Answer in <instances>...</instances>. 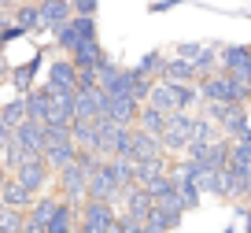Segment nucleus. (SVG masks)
Returning a JSON list of instances; mask_svg holds the SVG:
<instances>
[{
    "label": "nucleus",
    "instance_id": "nucleus-1",
    "mask_svg": "<svg viewBox=\"0 0 251 233\" xmlns=\"http://www.w3.org/2000/svg\"><path fill=\"white\" fill-rule=\"evenodd\" d=\"M196 118L192 111H174L170 122H166V130L159 133V141H163V148L170 155H185L188 145H192V130H196Z\"/></svg>",
    "mask_w": 251,
    "mask_h": 233
},
{
    "label": "nucleus",
    "instance_id": "nucleus-2",
    "mask_svg": "<svg viewBox=\"0 0 251 233\" xmlns=\"http://www.w3.org/2000/svg\"><path fill=\"white\" fill-rule=\"evenodd\" d=\"M55 189H59V196L71 200L74 207H85V200H89V171L74 159L71 167L55 171Z\"/></svg>",
    "mask_w": 251,
    "mask_h": 233
},
{
    "label": "nucleus",
    "instance_id": "nucleus-3",
    "mask_svg": "<svg viewBox=\"0 0 251 233\" xmlns=\"http://www.w3.org/2000/svg\"><path fill=\"white\" fill-rule=\"evenodd\" d=\"M52 37H55V48H59L63 56H71L85 37H96V15H74V19H67L63 26H55V30H52Z\"/></svg>",
    "mask_w": 251,
    "mask_h": 233
},
{
    "label": "nucleus",
    "instance_id": "nucleus-4",
    "mask_svg": "<svg viewBox=\"0 0 251 233\" xmlns=\"http://www.w3.org/2000/svg\"><path fill=\"white\" fill-rule=\"evenodd\" d=\"M203 115L214 118V122L222 126V133H226V137H236V133L251 122V108H248V104H222V100H211V104H203Z\"/></svg>",
    "mask_w": 251,
    "mask_h": 233
},
{
    "label": "nucleus",
    "instance_id": "nucleus-5",
    "mask_svg": "<svg viewBox=\"0 0 251 233\" xmlns=\"http://www.w3.org/2000/svg\"><path fill=\"white\" fill-rule=\"evenodd\" d=\"M15 178L23 181L26 189H33V193H45V189L52 185L55 171H52V163H48L45 155H37V152H26V159H23V163H19Z\"/></svg>",
    "mask_w": 251,
    "mask_h": 233
},
{
    "label": "nucleus",
    "instance_id": "nucleus-6",
    "mask_svg": "<svg viewBox=\"0 0 251 233\" xmlns=\"http://www.w3.org/2000/svg\"><path fill=\"white\" fill-rule=\"evenodd\" d=\"M45 82L52 89H59V93H71V96H78V89H81V82H78V63L71 59V56H59V59H52L48 63V70H45Z\"/></svg>",
    "mask_w": 251,
    "mask_h": 233
},
{
    "label": "nucleus",
    "instance_id": "nucleus-7",
    "mask_svg": "<svg viewBox=\"0 0 251 233\" xmlns=\"http://www.w3.org/2000/svg\"><path fill=\"white\" fill-rule=\"evenodd\" d=\"M118 211L111 200H85V215H81V226L89 233H115Z\"/></svg>",
    "mask_w": 251,
    "mask_h": 233
},
{
    "label": "nucleus",
    "instance_id": "nucleus-8",
    "mask_svg": "<svg viewBox=\"0 0 251 233\" xmlns=\"http://www.w3.org/2000/svg\"><path fill=\"white\" fill-rule=\"evenodd\" d=\"M33 200H37V193L33 189H26L23 181L15 178V174H4V181H0V207H19V211H30Z\"/></svg>",
    "mask_w": 251,
    "mask_h": 233
},
{
    "label": "nucleus",
    "instance_id": "nucleus-9",
    "mask_svg": "<svg viewBox=\"0 0 251 233\" xmlns=\"http://www.w3.org/2000/svg\"><path fill=\"white\" fill-rule=\"evenodd\" d=\"M141 108H144V104L137 100V96H118V93L103 96V115H111L115 122H126V126H137Z\"/></svg>",
    "mask_w": 251,
    "mask_h": 233
},
{
    "label": "nucleus",
    "instance_id": "nucleus-10",
    "mask_svg": "<svg viewBox=\"0 0 251 233\" xmlns=\"http://www.w3.org/2000/svg\"><path fill=\"white\" fill-rule=\"evenodd\" d=\"M126 196V189H122V181L115 178V174L107 171V159H103V167L89 178V200H122Z\"/></svg>",
    "mask_w": 251,
    "mask_h": 233
},
{
    "label": "nucleus",
    "instance_id": "nucleus-11",
    "mask_svg": "<svg viewBox=\"0 0 251 233\" xmlns=\"http://www.w3.org/2000/svg\"><path fill=\"white\" fill-rule=\"evenodd\" d=\"M218 70L248 82L251 78V45H222V67Z\"/></svg>",
    "mask_w": 251,
    "mask_h": 233
},
{
    "label": "nucleus",
    "instance_id": "nucleus-12",
    "mask_svg": "<svg viewBox=\"0 0 251 233\" xmlns=\"http://www.w3.org/2000/svg\"><path fill=\"white\" fill-rule=\"evenodd\" d=\"M0 19H15L19 26H26L30 37L45 30V19H41V4L37 0H26V4H19V8H11V11H0Z\"/></svg>",
    "mask_w": 251,
    "mask_h": 233
},
{
    "label": "nucleus",
    "instance_id": "nucleus-13",
    "mask_svg": "<svg viewBox=\"0 0 251 233\" xmlns=\"http://www.w3.org/2000/svg\"><path fill=\"white\" fill-rule=\"evenodd\" d=\"M103 96H107V89H103V86L78 89V96H74L78 118H103Z\"/></svg>",
    "mask_w": 251,
    "mask_h": 233
},
{
    "label": "nucleus",
    "instance_id": "nucleus-14",
    "mask_svg": "<svg viewBox=\"0 0 251 233\" xmlns=\"http://www.w3.org/2000/svg\"><path fill=\"white\" fill-rule=\"evenodd\" d=\"M159 82H200V70H196V63H192V59H185V56L174 52L170 59H166Z\"/></svg>",
    "mask_w": 251,
    "mask_h": 233
},
{
    "label": "nucleus",
    "instance_id": "nucleus-15",
    "mask_svg": "<svg viewBox=\"0 0 251 233\" xmlns=\"http://www.w3.org/2000/svg\"><path fill=\"white\" fill-rule=\"evenodd\" d=\"M37 4H41V19H45V30H55V26H63L67 19L78 15L71 0H37Z\"/></svg>",
    "mask_w": 251,
    "mask_h": 233
},
{
    "label": "nucleus",
    "instance_id": "nucleus-16",
    "mask_svg": "<svg viewBox=\"0 0 251 233\" xmlns=\"http://www.w3.org/2000/svg\"><path fill=\"white\" fill-rule=\"evenodd\" d=\"M122 207L126 211H133V215H148V211L151 207H155V196H151V189L148 185H133V189H129V193H126L122 196Z\"/></svg>",
    "mask_w": 251,
    "mask_h": 233
},
{
    "label": "nucleus",
    "instance_id": "nucleus-17",
    "mask_svg": "<svg viewBox=\"0 0 251 233\" xmlns=\"http://www.w3.org/2000/svg\"><path fill=\"white\" fill-rule=\"evenodd\" d=\"M30 118V108H26V93L15 96V100H8L4 108H0V126H11V130H19V126Z\"/></svg>",
    "mask_w": 251,
    "mask_h": 233
},
{
    "label": "nucleus",
    "instance_id": "nucleus-18",
    "mask_svg": "<svg viewBox=\"0 0 251 233\" xmlns=\"http://www.w3.org/2000/svg\"><path fill=\"white\" fill-rule=\"evenodd\" d=\"M137 122H141L144 130H151V133H163V130H166V122H170V111L155 108V104H144V108H141V118H137Z\"/></svg>",
    "mask_w": 251,
    "mask_h": 233
},
{
    "label": "nucleus",
    "instance_id": "nucleus-19",
    "mask_svg": "<svg viewBox=\"0 0 251 233\" xmlns=\"http://www.w3.org/2000/svg\"><path fill=\"white\" fill-rule=\"evenodd\" d=\"M26 218H30V211L0 207V233H23L26 230Z\"/></svg>",
    "mask_w": 251,
    "mask_h": 233
},
{
    "label": "nucleus",
    "instance_id": "nucleus-20",
    "mask_svg": "<svg viewBox=\"0 0 251 233\" xmlns=\"http://www.w3.org/2000/svg\"><path fill=\"white\" fill-rule=\"evenodd\" d=\"M166 59H170V56H166V52H159V48H151V52H144V56H141V63H137V70H141V74H148V78H159V74H163V67H166Z\"/></svg>",
    "mask_w": 251,
    "mask_h": 233
},
{
    "label": "nucleus",
    "instance_id": "nucleus-21",
    "mask_svg": "<svg viewBox=\"0 0 251 233\" xmlns=\"http://www.w3.org/2000/svg\"><path fill=\"white\" fill-rule=\"evenodd\" d=\"M37 67H41V56H37V59L30 63V67H19L15 74H11V86H15L19 93H30V89H33L30 82H33V70H37Z\"/></svg>",
    "mask_w": 251,
    "mask_h": 233
},
{
    "label": "nucleus",
    "instance_id": "nucleus-22",
    "mask_svg": "<svg viewBox=\"0 0 251 233\" xmlns=\"http://www.w3.org/2000/svg\"><path fill=\"white\" fill-rule=\"evenodd\" d=\"M0 23H4V45H15L19 37H30V33H26V26H19L15 19H0Z\"/></svg>",
    "mask_w": 251,
    "mask_h": 233
},
{
    "label": "nucleus",
    "instance_id": "nucleus-23",
    "mask_svg": "<svg viewBox=\"0 0 251 233\" xmlns=\"http://www.w3.org/2000/svg\"><path fill=\"white\" fill-rule=\"evenodd\" d=\"M144 230H148V233H170V226H166V222H163V215L151 207L148 215H144Z\"/></svg>",
    "mask_w": 251,
    "mask_h": 233
},
{
    "label": "nucleus",
    "instance_id": "nucleus-24",
    "mask_svg": "<svg viewBox=\"0 0 251 233\" xmlns=\"http://www.w3.org/2000/svg\"><path fill=\"white\" fill-rule=\"evenodd\" d=\"M207 41H177V56H185V59H196L200 52H203Z\"/></svg>",
    "mask_w": 251,
    "mask_h": 233
},
{
    "label": "nucleus",
    "instance_id": "nucleus-25",
    "mask_svg": "<svg viewBox=\"0 0 251 233\" xmlns=\"http://www.w3.org/2000/svg\"><path fill=\"white\" fill-rule=\"evenodd\" d=\"M74 11H78V15H96V11H100V0H74Z\"/></svg>",
    "mask_w": 251,
    "mask_h": 233
},
{
    "label": "nucleus",
    "instance_id": "nucleus-26",
    "mask_svg": "<svg viewBox=\"0 0 251 233\" xmlns=\"http://www.w3.org/2000/svg\"><path fill=\"white\" fill-rule=\"evenodd\" d=\"M181 4H185V0H155V4H151V15H159V11H170V8H181Z\"/></svg>",
    "mask_w": 251,
    "mask_h": 233
},
{
    "label": "nucleus",
    "instance_id": "nucleus-27",
    "mask_svg": "<svg viewBox=\"0 0 251 233\" xmlns=\"http://www.w3.org/2000/svg\"><path fill=\"white\" fill-rule=\"evenodd\" d=\"M240 218H244V233H251V204L240 207Z\"/></svg>",
    "mask_w": 251,
    "mask_h": 233
},
{
    "label": "nucleus",
    "instance_id": "nucleus-28",
    "mask_svg": "<svg viewBox=\"0 0 251 233\" xmlns=\"http://www.w3.org/2000/svg\"><path fill=\"white\" fill-rule=\"evenodd\" d=\"M19 4H26V0H0V11H11V8H19Z\"/></svg>",
    "mask_w": 251,
    "mask_h": 233
},
{
    "label": "nucleus",
    "instance_id": "nucleus-29",
    "mask_svg": "<svg viewBox=\"0 0 251 233\" xmlns=\"http://www.w3.org/2000/svg\"><path fill=\"white\" fill-rule=\"evenodd\" d=\"M74 233H89V230H85V226H78V230H74Z\"/></svg>",
    "mask_w": 251,
    "mask_h": 233
},
{
    "label": "nucleus",
    "instance_id": "nucleus-30",
    "mask_svg": "<svg viewBox=\"0 0 251 233\" xmlns=\"http://www.w3.org/2000/svg\"><path fill=\"white\" fill-rule=\"evenodd\" d=\"M222 233H233V226H229V230H222Z\"/></svg>",
    "mask_w": 251,
    "mask_h": 233
},
{
    "label": "nucleus",
    "instance_id": "nucleus-31",
    "mask_svg": "<svg viewBox=\"0 0 251 233\" xmlns=\"http://www.w3.org/2000/svg\"><path fill=\"white\" fill-rule=\"evenodd\" d=\"M71 4H74V0H71Z\"/></svg>",
    "mask_w": 251,
    "mask_h": 233
}]
</instances>
